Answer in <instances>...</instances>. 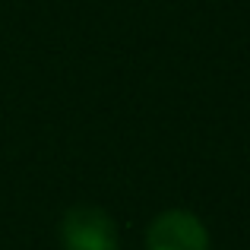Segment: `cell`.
<instances>
[{"label":"cell","mask_w":250,"mask_h":250,"mask_svg":"<svg viewBox=\"0 0 250 250\" xmlns=\"http://www.w3.org/2000/svg\"><path fill=\"white\" fill-rule=\"evenodd\" d=\"M61 238L67 250H117V228L104 209L76 206L63 215Z\"/></svg>","instance_id":"1"},{"label":"cell","mask_w":250,"mask_h":250,"mask_svg":"<svg viewBox=\"0 0 250 250\" xmlns=\"http://www.w3.org/2000/svg\"><path fill=\"white\" fill-rule=\"evenodd\" d=\"M146 250H209V238L196 215L171 209L149 225Z\"/></svg>","instance_id":"2"}]
</instances>
